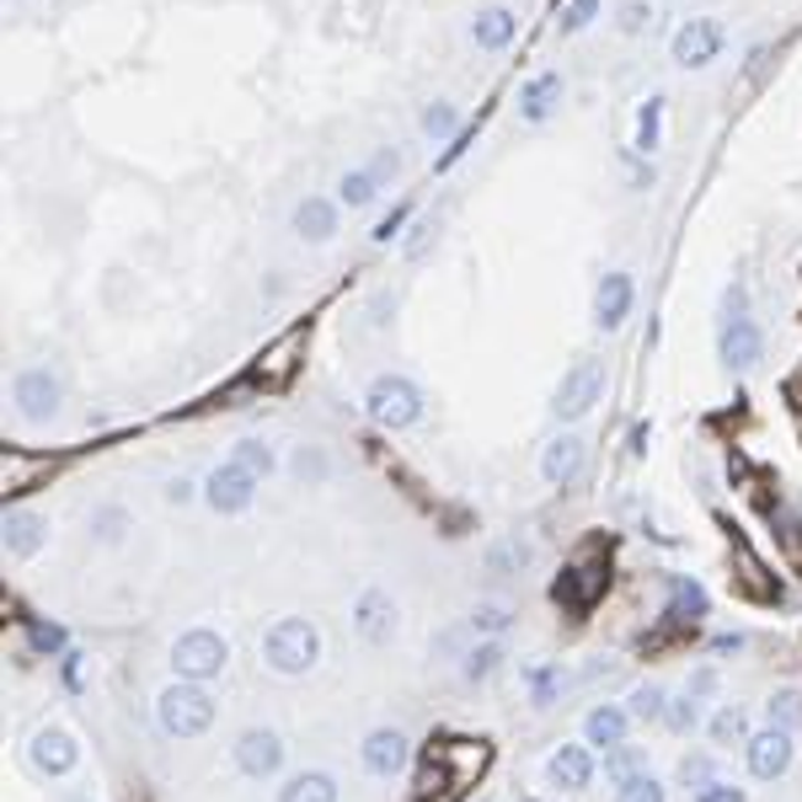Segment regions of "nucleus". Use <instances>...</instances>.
<instances>
[{
    "label": "nucleus",
    "mask_w": 802,
    "mask_h": 802,
    "mask_svg": "<svg viewBox=\"0 0 802 802\" xmlns=\"http://www.w3.org/2000/svg\"><path fill=\"white\" fill-rule=\"evenodd\" d=\"M263 658H268V669L274 675H310L316 669V658H321V631L310 626V620H300V616H289V620H278L274 631L263 637Z\"/></svg>",
    "instance_id": "obj_1"
},
{
    "label": "nucleus",
    "mask_w": 802,
    "mask_h": 802,
    "mask_svg": "<svg viewBox=\"0 0 802 802\" xmlns=\"http://www.w3.org/2000/svg\"><path fill=\"white\" fill-rule=\"evenodd\" d=\"M155 722L172 733V739H198V733H209V722H215V701H209V690L204 685H166L161 690V701H155Z\"/></svg>",
    "instance_id": "obj_2"
},
{
    "label": "nucleus",
    "mask_w": 802,
    "mask_h": 802,
    "mask_svg": "<svg viewBox=\"0 0 802 802\" xmlns=\"http://www.w3.org/2000/svg\"><path fill=\"white\" fill-rule=\"evenodd\" d=\"M364 407L380 429H407L423 418V391L407 380V374H380L370 391H364Z\"/></svg>",
    "instance_id": "obj_3"
},
{
    "label": "nucleus",
    "mask_w": 802,
    "mask_h": 802,
    "mask_svg": "<svg viewBox=\"0 0 802 802\" xmlns=\"http://www.w3.org/2000/svg\"><path fill=\"white\" fill-rule=\"evenodd\" d=\"M230 664V642L209 631V626H198V631H183L177 637V648H172V669L193 685H204V679H215L219 669Z\"/></svg>",
    "instance_id": "obj_4"
},
{
    "label": "nucleus",
    "mask_w": 802,
    "mask_h": 802,
    "mask_svg": "<svg viewBox=\"0 0 802 802\" xmlns=\"http://www.w3.org/2000/svg\"><path fill=\"white\" fill-rule=\"evenodd\" d=\"M257 482L263 476H251L247 465L225 461L209 471V482H204V497H209V508L215 514H241V508H251V497H257Z\"/></svg>",
    "instance_id": "obj_5"
},
{
    "label": "nucleus",
    "mask_w": 802,
    "mask_h": 802,
    "mask_svg": "<svg viewBox=\"0 0 802 802\" xmlns=\"http://www.w3.org/2000/svg\"><path fill=\"white\" fill-rule=\"evenodd\" d=\"M605 391V364L599 359H578L573 370L562 374V391H556V418H584L588 407Z\"/></svg>",
    "instance_id": "obj_6"
},
{
    "label": "nucleus",
    "mask_w": 802,
    "mask_h": 802,
    "mask_svg": "<svg viewBox=\"0 0 802 802\" xmlns=\"http://www.w3.org/2000/svg\"><path fill=\"white\" fill-rule=\"evenodd\" d=\"M300 353H306V327H295V332H284V338L251 364V380L263 385V391H278V385H289L295 370H300Z\"/></svg>",
    "instance_id": "obj_7"
},
{
    "label": "nucleus",
    "mask_w": 802,
    "mask_h": 802,
    "mask_svg": "<svg viewBox=\"0 0 802 802\" xmlns=\"http://www.w3.org/2000/svg\"><path fill=\"white\" fill-rule=\"evenodd\" d=\"M11 401H17V412H22L28 423H49V418L60 412V380L49 370H22L17 385H11Z\"/></svg>",
    "instance_id": "obj_8"
},
{
    "label": "nucleus",
    "mask_w": 802,
    "mask_h": 802,
    "mask_svg": "<svg viewBox=\"0 0 802 802\" xmlns=\"http://www.w3.org/2000/svg\"><path fill=\"white\" fill-rule=\"evenodd\" d=\"M353 626H359V637H364L370 648H385V642L397 637V599H391L385 588H364L359 605H353Z\"/></svg>",
    "instance_id": "obj_9"
},
{
    "label": "nucleus",
    "mask_w": 802,
    "mask_h": 802,
    "mask_svg": "<svg viewBox=\"0 0 802 802\" xmlns=\"http://www.w3.org/2000/svg\"><path fill=\"white\" fill-rule=\"evenodd\" d=\"M717 54H722V28L707 17H690L675 32V64H685V70H707Z\"/></svg>",
    "instance_id": "obj_10"
},
{
    "label": "nucleus",
    "mask_w": 802,
    "mask_h": 802,
    "mask_svg": "<svg viewBox=\"0 0 802 802\" xmlns=\"http://www.w3.org/2000/svg\"><path fill=\"white\" fill-rule=\"evenodd\" d=\"M28 760H32V771L38 775H70L75 771V760H81V743L70 739L64 728H43V733H32Z\"/></svg>",
    "instance_id": "obj_11"
},
{
    "label": "nucleus",
    "mask_w": 802,
    "mask_h": 802,
    "mask_svg": "<svg viewBox=\"0 0 802 802\" xmlns=\"http://www.w3.org/2000/svg\"><path fill=\"white\" fill-rule=\"evenodd\" d=\"M236 765L247 775H274L284 765V739H278L274 728H247L236 739Z\"/></svg>",
    "instance_id": "obj_12"
},
{
    "label": "nucleus",
    "mask_w": 802,
    "mask_h": 802,
    "mask_svg": "<svg viewBox=\"0 0 802 802\" xmlns=\"http://www.w3.org/2000/svg\"><path fill=\"white\" fill-rule=\"evenodd\" d=\"M54 455H28V450H6V461H0V487H6V497H22L32 493L49 471H54Z\"/></svg>",
    "instance_id": "obj_13"
},
{
    "label": "nucleus",
    "mask_w": 802,
    "mask_h": 802,
    "mask_svg": "<svg viewBox=\"0 0 802 802\" xmlns=\"http://www.w3.org/2000/svg\"><path fill=\"white\" fill-rule=\"evenodd\" d=\"M786 765H792V739H786V728H765V733L749 739V771L760 775V781L786 775Z\"/></svg>",
    "instance_id": "obj_14"
},
{
    "label": "nucleus",
    "mask_w": 802,
    "mask_h": 802,
    "mask_svg": "<svg viewBox=\"0 0 802 802\" xmlns=\"http://www.w3.org/2000/svg\"><path fill=\"white\" fill-rule=\"evenodd\" d=\"M760 353H765L760 327H754L749 316H733V321H728V332H722V359H728L733 370H754V364H760Z\"/></svg>",
    "instance_id": "obj_15"
},
{
    "label": "nucleus",
    "mask_w": 802,
    "mask_h": 802,
    "mask_svg": "<svg viewBox=\"0 0 802 802\" xmlns=\"http://www.w3.org/2000/svg\"><path fill=\"white\" fill-rule=\"evenodd\" d=\"M433 760H439V771H444L450 786H465L471 775H482V765H487V743H439Z\"/></svg>",
    "instance_id": "obj_16"
},
{
    "label": "nucleus",
    "mask_w": 802,
    "mask_h": 802,
    "mask_svg": "<svg viewBox=\"0 0 802 802\" xmlns=\"http://www.w3.org/2000/svg\"><path fill=\"white\" fill-rule=\"evenodd\" d=\"M578 471H584V439H573V433L552 439V444H546V455H541V476H546L552 487H567Z\"/></svg>",
    "instance_id": "obj_17"
},
{
    "label": "nucleus",
    "mask_w": 802,
    "mask_h": 802,
    "mask_svg": "<svg viewBox=\"0 0 802 802\" xmlns=\"http://www.w3.org/2000/svg\"><path fill=\"white\" fill-rule=\"evenodd\" d=\"M407 739H401L397 728H380V733H370L364 739V771L370 775H397L401 765H407Z\"/></svg>",
    "instance_id": "obj_18"
},
{
    "label": "nucleus",
    "mask_w": 802,
    "mask_h": 802,
    "mask_svg": "<svg viewBox=\"0 0 802 802\" xmlns=\"http://www.w3.org/2000/svg\"><path fill=\"white\" fill-rule=\"evenodd\" d=\"M626 316H631V278H626V274H605V284H599V300H594V321H599L605 332H616Z\"/></svg>",
    "instance_id": "obj_19"
},
{
    "label": "nucleus",
    "mask_w": 802,
    "mask_h": 802,
    "mask_svg": "<svg viewBox=\"0 0 802 802\" xmlns=\"http://www.w3.org/2000/svg\"><path fill=\"white\" fill-rule=\"evenodd\" d=\"M599 588H605V567H599V562H578V567L556 584V599L573 605V610H584V605H594Z\"/></svg>",
    "instance_id": "obj_20"
},
{
    "label": "nucleus",
    "mask_w": 802,
    "mask_h": 802,
    "mask_svg": "<svg viewBox=\"0 0 802 802\" xmlns=\"http://www.w3.org/2000/svg\"><path fill=\"white\" fill-rule=\"evenodd\" d=\"M43 541H49V525H43L38 514H28V508H11V514H6V552L11 556H32Z\"/></svg>",
    "instance_id": "obj_21"
},
{
    "label": "nucleus",
    "mask_w": 802,
    "mask_h": 802,
    "mask_svg": "<svg viewBox=\"0 0 802 802\" xmlns=\"http://www.w3.org/2000/svg\"><path fill=\"white\" fill-rule=\"evenodd\" d=\"M552 781L556 786H567V792H584L588 781H594V760H588V749H578V743L556 749L552 754Z\"/></svg>",
    "instance_id": "obj_22"
},
{
    "label": "nucleus",
    "mask_w": 802,
    "mask_h": 802,
    "mask_svg": "<svg viewBox=\"0 0 802 802\" xmlns=\"http://www.w3.org/2000/svg\"><path fill=\"white\" fill-rule=\"evenodd\" d=\"M584 739L594 743V749H620L626 743V711H616V707H594L584 717Z\"/></svg>",
    "instance_id": "obj_23"
},
{
    "label": "nucleus",
    "mask_w": 802,
    "mask_h": 802,
    "mask_svg": "<svg viewBox=\"0 0 802 802\" xmlns=\"http://www.w3.org/2000/svg\"><path fill=\"white\" fill-rule=\"evenodd\" d=\"M556 102H562V75H535L520 96V113H525L529 124H541V119H552Z\"/></svg>",
    "instance_id": "obj_24"
},
{
    "label": "nucleus",
    "mask_w": 802,
    "mask_h": 802,
    "mask_svg": "<svg viewBox=\"0 0 802 802\" xmlns=\"http://www.w3.org/2000/svg\"><path fill=\"white\" fill-rule=\"evenodd\" d=\"M295 230H300L306 241H332V230H338V209H332L327 198H306V204L295 209Z\"/></svg>",
    "instance_id": "obj_25"
},
{
    "label": "nucleus",
    "mask_w": 802,
    "mask_h": 802,
    "mask_svg": "<svg viewBox=\"0 0 802 802\" xmlns=\"http://www.w3.org/2000/svg\"><path fill=\"white\" fill-rule=\"evenodd\" d=\"M278 802H338V781L327 771H300V775H289V786L278 792Z\"/></svg>",
    "instance_id": "obj_26"
},
{
    "label": "nucleus",
    "mask_w": 802,
    "mask_h": 802,
    "mask_svg": "<svg viewBox=\"0 0 802 802\" xmlns=\"http://www.w3.org/2000/svg\"><path fill=\"white\" fill-rule=\"evenodd\" d=\"M514 11L508 6H493V11H482L476 22H471V38L482 43V49H508V38H514Z\"/></svg>",
    "instance_id": "obj_27"
},
{
    "label": "nucleus",
    "mask_w": 802,
    "mask_h": 802,
    "mask_svg": "<svg viewBox=\"0 0 802 802\" xmlns=\"http://www.w3.org/2000/svg\"><path fill=\"white\" fill-rule=\"evenodd\" d=\"M707 616V588L690 584V578H669V620H701Z\"/></svg>",
    "instance_id": "obj_28"
},
{
    "label": "nucleus",
    "mask_w": 802,
    "mask_h": 802,
    "mask_svg": "<svg viewBox=\"0 0 802 802\" xmlns=\"http://www.w3.org/2000/svg\"><path fill=\"white\" fill-rule=\"evenodd\" d=\"M374 193H380L374 172H348V177L338 183V198L348 204V209H364V204H374Z\"/></svg>",
    "instance_id": "obj_29"
},
{
    "label": "nucleus",
    "mask_w": 802,
    "mask_h": 802,
    "mask_svg": "<svg viewBox=\"0 0 802 802\" xmlns=\"http://www.w3.org/2000/svg\"><path fill=\"white\" fill-rule=\"evenodd\" d=\"M658 134H664V96H648V107L637 119V151L652 155L658 151Z\"/></svg>",
    "instance_id": "obj_30"
},
{
    "label": "nucleus",
    "mask_w": 802,
    "mask_h": 802,
    "mask_svg": "<svg viewBox=\"0 0 802 802\" xmlns=\"http://www.w3.org/2000/svg\"><path fill=\"white\" fill-rule=\"evenodd\" d=\"M616 802H664V786L648 771H637V775H626V781H616Z\"/></svg>",
    "instance_id": "obj_31"
},
{
    "label": "nucleus",
    "mask_w": 802,
    "mask_h": 802,
    "mask_svg": "<svg viewBox=\"0 0 802 802\" xmlns=\"http://www.w3.org/2000/svg\"><path fill=\"white\" fill-rule=\"evenodd\" d=\"M230 461H236V465H247L251 476H268V471H274V450H268L263 439H241Z\"/></svg>",
    "instance_id": "obj_32"
},
{
    "label": "nucleus",
    "mask_w": 802,
    "mask_h": 802,
    "mask_svg": "<svg viewBox=\"0 0 802 802\" xmlns=\"http://www.w3.org/2000/svg\"><path fill=\"white\" fill-rule=\"evenodd\" d=\"M124 529H128L124 508H96V514H92V535L102 541V546H119V541H124Z\"/></svg>",
    "instance_id": "obj_33"
},
{
    "label": "nucleus",
    "mask_w": 802,
    "mask_h": 802,
    "mask_svg": "<svg viewBox=\"0 0 802 802\" xmlns=\"http://www.w3.org/2000/svg\"><path fill=\"white\" fill-rule=\"evenodd\" d=\"M497 664H503V648H497V642H482V648L465 652V679H487V675H497Z\"/></svg>",
    "instance_id": "obj_34"
},
{
    "label": "nucleus",
    "mask_w": 802,
    "mask_h": 802,
    "mask_svg": "<svg viewBox=\"0 0 802 802\" xmlns=\"http://www.w3.org/2000/svg\"><path fill=\"white\" fill-rule=\"evenodd\" d=\"M455 124H461V119H455V107H450V102H433V107H423V134H429V140L455 134Z\"/></svg>",
    "instance_id": "obj_35"
},
{
    "label": "nucleus",
    "mask_w": 802,
    "mask_h": 802,
    "mask_svg": "<svg viewBox=\"0 0 802 802\" xmlns=\"http://www.w3.org/2000/svg\"><path fill=\"white\" fill-rule=\"evenodd\" d=\"M637 771H642V754H637L631 743H620V749L605 754V775H610V781H626V775H637Z\"/></svg>",
    "instance_id": "obj_36"
},
{
    "label": "nucleus",
    "mask_w": 802,
    "mask_h": 802,
    "mask_svg": "<svg viewBox=\"0 0 802 802\" xmlns=\"http://www.w3.org/2000/svg\"><path fill=\"white\" fill-rule=\"evenodd\" d=\"M733 556H739V578H743V588L765 599V594H771V584H765V573H760V562H754V552H749V546H733Z\"/></svg>",
    "instance_id": "obj_37"
},
{
    "label": "nucleus",
    "mask_w": 802,
    "mask_h": 802,
    "mask_svg": "<svg viewBox=\"0 0 802 802\" xmlns=\"http://www.w3.org/2000/svg\"><path fill=\"white\" fill-rule=\"evenodd\" d=\"M631 717H642V722L664 717V690H658V685H637V690H631Z\"/></svg>",
    "instance_id": "obj_38"
},
{
    "label": "nucleus",
    "mask_w": 802,
    "mask_h": 802,
    "mask_svg": "<svg viewBox=\"0 0 802 802\" xmlns=\"http://www.w3.org/2000/svg\"><path fill=\"white\" fill-rule=\"evenodd\" d=\"M594 11H599V0H573V6L562 11V22H556V28L567 32V38H573V32H584L588 22H594Z\"/></svg>",
    "instance_id": "obj_39"
},
{
    "label": "nucleus",
    "mask_w": 802,
    "mask_h": 802,
    "mask_svg": "<svg viewBox=\"0 0 802 802\" xmlns=\"http://www.w3.org/2000/svg\"><path fill=\"white\" fill-rule=\"evenodd\" d=\"M798 717H802V696L798 690H781V696L771 701V728H792Z\"/></svg>",
    "instance_id": "obj_40"
},
{
    "label": "nucleus",
    "mask_w": 802,
    "mask_h": 802,
    "mask_svg": "<svg viewBox=\"0 0 802 802\" xmlns=\"http://www.w3.org/2000/svg\"><path fill=\"white\" fill-rule=\"evenodd\" d=\"M711 739H717V743L743 739V711H739V707H722V711H717V722H711Z\"/></svg>",
    "instance_id": "obj_41"
},
{
    "label": "nucleus",
    "mask_w": 802,
    "mask_h": 802,
    "mask_svg": "<svg viewBox=\"0 0 802 802\" xmlns=\"http://www.w3.org/2000/svg\"><path fill=\"white\" fill-rule=\"evenodd\" d=\"M648 22H652L648 0H626V6H620V32H642Z\"/></svg>",
    "instance_id": "obj_42"
},
{
    "label": "nucleus",
    "mask_w": 802,
    "mask_h": 802,
    "mask_svg": "<svg viewBox=\"0 0 802 802\" xmlns=\"http://www.w3.org/2000/svg\"><path fill=\"white\" fill-rule=\"evenodd\" d=\"M696 717H701V701H696V696L685 690V696L675 701V711H669V722H675L679 733H685V728H696Z\"/></svg>",
    "instance_id": "obj_43"
},
{
    "label": "nucleus",
    "mask_w": 802,
    "mask_h": 802,
    "mask_svg": "<svg viewBox=\"0 0 802 802\" xmlns=\"http://www.w3.org/2000/svg\"><path fill=\"white\" fill-rule=\"evenodd\" d=\"M471 626H476V631H503V626H508V610H503V605H476Z\"/></svg>",
    "instance_id": "obj_44"
},
{
    "label": "nucleus",
    "mask_w": 802,
    "mask_h": 802,
    "mask_svg": "<svg viewBox=\"0 0 802 802\" xmlns=\"http://www.w3.org/2000/svg\"><path fill=\"white\" fill-rule=\"evenodd\" d=\"M696 802H743V786H728V781H707Z\"/></svg>",
    "instance_id": "obj_45"
},
{
    "label": "nucleus",
    "mask_w": 802,
    "mask_h": 802,
    "mask_svg": "<svg viewBox=\"0 0 802 802\" xmlns=\"http://www.w3.org/2000/svg\"><path fill=\"white\" fill-rule=\"evenodd\" d=\"M370 172H374V183L397 177V172H401V155H397V151H380V155H374V166H370Z\"/></svg>",
    "instance_id": "obj_46"
},
{
    "label": "nucleus",
    "mask_w": 802,
    "mask_h": 802,
    "mask_svg": "<svg viewBox=\"0 0 802 802\" xmlns=\"http://www.w3.org/2000/svg\"><path fill=\"white\" fill-rule=\"evenodd\" d=\"M679 775H685V781H690V786L701 792V786L711 781V765H707V760H685V765H679Z\"/></svg>",
    "instance_id": "obj_47"
},
{
    "label": "nucleus",
    "mask_w": 802,
    "mask_h": 802,
    "mask_svg": "<svg viewBox=\"0 0 802 802\" xmlns=\"http://www.w3.org/2000/svg\"><path fill=\"white\" fill-rule=\"evenodd\" d=\"M60 642H64V637L54 631V626H32V648H38V652H54Z\"/></svg>",
    "instance_id": "obj_48"
},
{
    "label": "nucleus",
    "mask_w": 802,
    "mask_h": 802,
    "mask_svg": "<svg viewBox=\"0 0 802 802\" xmlns=\"http://www.w3.org/2000/svg\"><path fill=\"white\" fill-rule=\"evenodd\" d=\"M401 219H407V209H391V215H385L380 225H374V241H391V236L401 230Z\"/></svg>",
    "instance_id": "obj_49"
},
{
    "label": "nucleus",
    "mask_w": 802,
    "mask_h": 802,
    "mask_svg": "<svg viewBox=\"0 0 802 802\" xmlns=\"http://www.w3.org/2000/svg\"><path fill=\"white\" fill-rule=\"evenodd\" d=\"M556 669H541V675H535V701H541V707H546V701H552V690H556Z\"/></svg>",
    "instance_id": "obj_50"
},
{
    "label": "nucleus",
    "mask_w": 802,
    "mask_h": 802,
    "mask_svg": "<svg viewBox=\"0 0 802 802\" xmlns=\"http://www.w3.org/2000/svg\"><path fill=\"white\" fill-rule=\"evenodd\" d=\"M295 471H300V476H321L327 465H321V455H316V450H300V455H295Z\"/></svg>",
    "instance_id": "obj_51"
},
{
    "label": "nucleus",
    "mask_w": 802,
    "mask_h": 802,
    "mask_svg": "<svg viewBox=\"0 0 802 802\" xmlns=\"http://www.w3.org/2000/svg\"><path fill=\"white\" fill-rule=\"evenodd\" d=\"M166 497H172V503H187V497H193V482H183V476H177V482L166 487Z\"/></svg>",
    "instance_id": "obj_52"
},
{
    "label": "nucleus",
    "mask_w": 802,
    "mask_h": 802,
    "mask_svg": "<svg viewBox=\"0 0 802 802\" xmlns=\"http://www.w3.org/2000/svg\"><path fill=\"white\" fill-rule=\"evenodd\" d=\"M75 802H92V798H75Z\"/></svg>",
    "instance_id": "obj_53"
}]
</instances>
